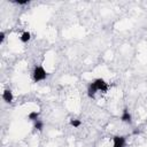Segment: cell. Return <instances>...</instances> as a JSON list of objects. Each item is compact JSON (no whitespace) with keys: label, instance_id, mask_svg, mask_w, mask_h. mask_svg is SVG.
<instances>
[{"label":"cell","instance_id":"6","mask_svg":"<svg viewBox=\"0 0 147 147\" xmlns=\"http://www.w3.org/2000/svg\"><path fill=\"white\" fill-rule=\"evenodd\" d=\"M121 119H122L123 122L131 123V114L129 113V110H127L126 108L123 110V114H122V116H121Z\"/></svg>","mask_w":147,"mask_h":147},{"label":"cell","instance_id":"9","mask_svg":"<svg viewBox=\"0 0 147 147\" xmlns=\"http://www.w3.org/2000/svg\"><path fill=\"white\" fill-rule=\"evenodd\" d=\"M38 117H39V113H37V111H31L29 114V119H31L33 122H36L38 119Z\"/></svg>","mask_w":147,"mask_h":147},{"label":"cell","instance_id":"2","mask_svg":"<svg viewBox=\"0 0 147 147\" xmlns=\"http://www.w3.org/2000/svg\"><path fill=\"white\" fill-rule=\"evenodd\" d=\"M93 84L95 85V87L98 88V91L106 92V91L108 90V85H107V83H106L102 78H96V79L93 82Z\"/></svg>","mask_w":147,"mask_h":147},{"label":"cell","instance_id":"13","mask_svg":"<svg viewBox=\"0 0 147 147\" xmlns=\"http://www.w3.org/2000/svg\"><path fill=\"white\" fill-rule=\"evenodd\" d=\"M133 133H134V134H137V133H139V130H134V131H133Z\"/></svg>","mask_w":147,"mask_h":147},{"label":"cell","instance_id":"10","mask_svg":"<svg viewBox=\"0 0 147 147\" xmlns=\"http://www.w3.org/2000/svg\"><path fill=\"white\" fill-rule=\"evenodd\" d=\"M80 124H82V123H80L79 119H74V118L70 119V125L74 126V127H78V126H80Z\"/></svg>","mask_w":147,"mask_h":147},{"label":"cell","instance_id":"11","mask_svg":"<svg viewBox=\"0 0 147 147\" xmlns=\"http://www.w3.org/2000/svg\"><path fill=\"white\" fill-rule=\"evenodd\" d=\"M14 2H16V3H18V5H26V3H29L30 1H29V0H16V1H14Z\"/></svg>","mask_w":147,"mask_h":147},{"label":"cell","instance_id":"7","mask_svg":"<svg viewBox=\"0 0 147 147\" xmlns=\"http://www.w3.org/2000/svg\"><path fill=\"white\" fill-rule=\"evenodd\" d=\"M30 38H31L30 32L25 31V32H23L22 36H21V41H22V42H28V41L30 40Z\"/></svg>","mask_w":147,"mask_h":147},{"label":"cell","instance_id":"5","mask_svg":"<svg viewBox=\"0 0 147 147\" xmlns=\"http://www.w3.org/2000/svg\"><path fill=\"white\" fill-rule=\"evenodd\" d=\"M96 91H98V88L95 87V85H94L93 83H91V84L88 85V87H87V95H88L90 98H94Z\"/></svg>","mask_w":147,"mask_h":147},{"label":"cell","instance_id":"1","mask_svg":"<svg viewBox=\"0 0 147 147\" xmlns=\"http://www.w3.org/2000/svg\"><path fill=\"white\" fill-rule=\"evenodd\" d=\"M33 79L34 82H40V80H44L47 76V72L45 71V69L41 67V65H37L33 70Z\"/></svg>","mask_w":147,"mask_h":147},{"label":"cell","instance_id":"3","mask_svg":"<svg viewBox=\"0 0 147 147\" xmlns=\"http://www.w3.org/2000/svg\"><path fill=\"white\" fill-rule=\"evenodd\" d=\"M114 147H124L125 146V137L123 136H115L113 138Z\"/></svg>","mask_w":147,"mask_h":147},{"label":"cell","instance_id":"4","mask_svg":"<svg viewBox=\"0 0 147 147\" xmlns=\"http://www.w3.org/2000/svg\"><path fill=\"white\" fill-rule=\"evenodd\" d=\"M2 99H3L5 102L10 103V102L13 101V99H14V96H13V92H11L10 90H5L3 93H2Z\"/></svg>","mask_w":147,"mask_h":147},{"label":"cell","instance_id":"12","mask_svg":"<svg viewBox=\"0 0 147 147\" xmlns=\"http://www.w3.org/2000/svg\"><path fill=\"white\" fill-rule=\"evenodd\" d=\"M3 39H5V32H3V31H1V33H0V41L2 42V41H3Z\"/></svg>","mask_w":147,"mask_h":147},{"label":"cell","instance_id":"8","mask_svg":"<svg viewBox=\"0 0 147 147\" xmlns=\"http://www.w3.org/2000/svg\"><path fill=\"white\" fill-rule=\"evenodd\" d=\"M34 129L38 130V131H41V130L44 129V123H42L40 119H37V121L34 122Z\"/></svg>","mask_w":147,"mask_h":147}]
</instances>
